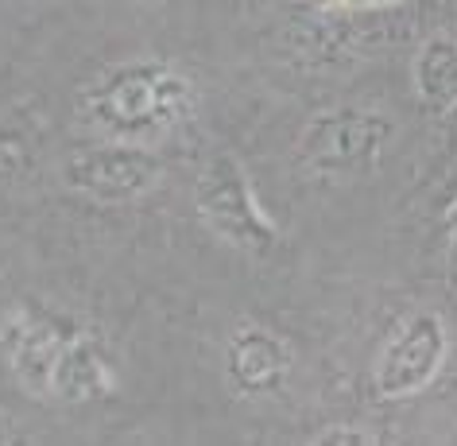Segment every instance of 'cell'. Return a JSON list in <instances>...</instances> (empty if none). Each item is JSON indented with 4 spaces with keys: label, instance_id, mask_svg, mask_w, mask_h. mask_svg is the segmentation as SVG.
<instances>
[{
    "label": "cell",
    "instance_id": "6da1fadb",
    "mask_svg": "<svg viewBox=\"0 0 457 446\" xmlns=\"http://www.w3.org/2000/svg\"><path fill=\"white\" fill-rule=\"evenodd\" d=\"M194 105V82L167 59H129L101 74L86 94V117L109 140L147 147L187 124Z\"/></svg>",
    "mask_w": 457,
    "mask_h": 446
},
{
    "label": "cell",
    "instance_id": "7a4b0ae2",
    "mask_svg": "<svg viewBox=\"0 0 457 446\" xmlns=\"http://www.w3.org/2000/svg\"><path fill=\"white\" fill-rule=\"evenodd\" d=\"M392 140H395V121L387 113L341 105V109L318 113L306 124L295 156H299L303 171H311V175L345 182V179L372 175L384 164Z\"/></svg>",
    "mask_w": 457,
    "mask_h": 446
},
{
    "label": "cell",
    "instance_id": "3957f363",
    "mask_svg": "<svg viewBox=\"0 0 457 446\" xmlns=\"http://www.w3.org/2000/svg\"><path fill=\"white\" fill-rule=\"evenodd\" d=\"M194 210L217 241L245 257H264L279 241L276 222L260 210L248 171L228 152H217L202 164L194 179Z\"/></svg>",
    "mask_w": 457,
    "mask_h": 446
},
{
    "label": "cell",
    "instance_id": "277c9868",
    "mask_svg": "<svg viewBox=\"0 0 457 446\" xmlns=\"http://www.w3.org/2000/svg\"><path fill=\"white\" fill-rule=\"evenodd\" d=\"M74 323L43 311L36 303H16L0 315V353L16 384L31 400L54 404V376H59L62 353L74 338Z\"/></svg>",
    "mask_w": 457,
    "mask_h": 446
},
{
    "label": "cell",
    "instance_id": "5b68a950",
    "mask_svg": "<svg viewBox=\"0 0 457 446\" xmlns=\"http://www.w3.org/2000/svg\"><path fill=\"white\" fill-rule=\"evenodd\" d=\"M450 353V330L442 315L415 311L395 326L372 365V388L380 400H407L434 384Z\"/></svg>",
    "mask_w": 457,
    "mask_h": 446
},
{
    "label": "cell",
    "instance_id": "8992f818",
    "mask_svg": "<svg viewBox=\"0 0 457 446\" xmlns=\"http://www.w3.org/2000/svg\"><path fill=\"white\" fill-rule=\"evenodd\" d=\"M163 179V164L147 144L129 140H109V144H89L66 156L62 182L78 190L82 198L94 202H132L147 194Z\"/></svg>",
    "mask_w": 457,
    "mask_h": 446
},
{
    "label": "cell",
    "instance_id": "52a82bcc",
    "mask_svg": "<svg viewBox=\"0 0 457 446\" xmlns=\"http://www.w3.org/2000/svg\"><path fill=\"white\" fill-rule=\"evenodd\" d=\"M295 369L291 341L276 334L271 326L241 323L225 341V381L237 396L260 400L276 396Z\"/></svg>",
    "mask_w": 457,
    "mask_h": 446
},
{
    "label": "cell",
    "instance_id": "ba28073f",
    "mask_svg": "<svg viewBox=\"0 0 457 446\" xmlns=\"http://www.w3.org/2000/svg\"><path fill=\"white\" fill-rule=\"evenodd\" d=\"M112 388H117V376L109 358L101 353L94 334L78 326L54 376V404H89V400L112 396Z\"/></svg>",
    "mask_w": 457,
    "mask_h": 446
},
{
    "label": "cell",
    "instance_id": "9c48e42d",
    "mask_svg": "<svg viewBox=\"0 0 457 446\" xmlns=\"http://www.w3.org/2000/svg\"><path fill=\"white\" fill-rule=\"evenodd\" d=\"M411 86L422 109L450 113L457 109V39L453 36H430L411 59Z\"/></svg>",
    "mask_w": 457,
    "mask_h": 446
},
{
    "label": "cell",
    "instance_id": "30bf717a",
    "mask_svg": "<svg viewBox=\"0 0 457 446\" xmlns=\"http://www.w3.org/2000/svg\"><path fill=\"white\" fill-rule=\"evenodd\" d=\"M314 442L318 446H376L380 442V434L376 431H357L353 423H337V427H326Z\"/></svg>",
    "mask_w": 457,
    "mask_h": 446
},
{
    "label": "cell",
    "instance_id": "8fae6325",
    "mask_svg": "<svg viewBox=\"0 0 457 446\" xmlns=\"http://www.w3.org/2000/svg\"><path fill=\"white\" fill-rule=\"evenodd\" d=\"M28 159V147L16 136H0V175H16Z\"/></svg>",
    "mask_w": 457,
    "mask_h": 446
},
{
    "label": "cell",
    "instance_id": "7c38bea8",
    "mask_svg": "<svg viewBox=\"0 0 457 446\" xmlns=\"http://www.w3.org/2000/svg\"><path fill=\"white\" fill-rule=\"evenodd\" d=\"M387 4H395V0H345L341 8H387Z\"/></svg>",
    "mask_w": 457,
    "mask_h": 446
},
{
    "label": "cell",
    "instance_id": "4fadbf2b",
    "mask_svg": "<svg viewBox=\"0 0 457 446\" xmlns=\"http://www.w3.org/2000/svg\"><path fill=\"white\" fill-rule=\"evenodd\" d=\"M450 245H453V253H457V202H453V210H450Z\"/></svg>",
    "mask_w": 457,
    "mask_h": 446
},
{
    "label": "cell",
    "instance_id": "5bb4252c",
    "mask_svg": "<svg viewBox=\"0 0 457 446\" xmlns=\"http://www.w3.org/2000/svg\"><path fill=\"white\" fill-rule=\"evenodd\" d=\"M314 4H322V8H341L345 0H314Z\"/></svg>",
    "mask_w": 457,
    "mask_h": 446
}]
</instances>
